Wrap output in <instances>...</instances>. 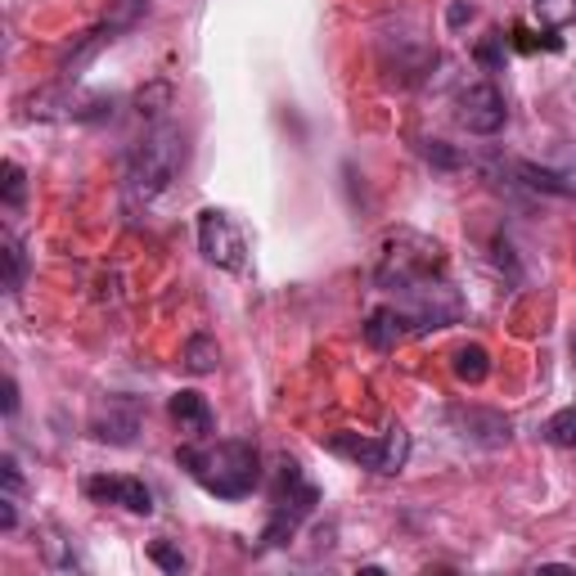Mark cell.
I'll return each mask as SVG.
<instances>
[{
  "label": "cell",
  "mask_w": 576,
  "mask_h": 576,
  "mask_svg": "<svg viewBox=\"0 0 576 576\" xmlns=\"http://www.w3.org/2000/svg\"><path fill=\"white\" fill-rule=\"evenodd\" d=\"M176 465L216 500H244L262 487V450L248 437L207 441V446H180Z\"/></svg>",
  "instance_id": "6da1fadb"
},
{
  "label": "cell",
  "mask_w": 576,
  "mask_h": 576,
  "mask_svg": "<svg viewBox=\"0 0 576 576\" xmlns=\"http://www.w3.org/2000/svg\"><path fill=\"white\" fill-rule=\"evenodd\" d=\"M180 167H185V131L172 123H158L127 154V189L149 203L180 176Z\"/></svg>",
  "instance_id": "7a4b0ae2"
},
{
  "label": "cell",
  "mask_w": 576,
  "mask_h": 576,
  "mask_svg": "<svg viewBox=\"0 0 576 576\" xmlns=\"http://www.w3.org/2000/svg\"><path fill=\"white\" fill-rule=\"evenodd\" d=\"M320 505V491L302 478V465H293V459H284L280 465V487H275V500H271V523L262 531V549H280L297 536V527L315 514Z\"/></svg>",
  "instance_id": "3957f363"
},
{
  "label": "cell",
  "mask_w": 576,
  "mask_h": 576,
  "mask_svg": "<svg viewBox=\"0 0 576 576\" xmlns=\"http://www.w3.org/2000/svg\"><path fill=\"white\" fill-rule=\"evenodd\" d=\"M324 450L352 459V465L370 469V474H383V478H397L410 459V432L401 423H388L383 437H361V432H329L324 437Z\"/></svg>",
  "instance_id": "277c9868"
},
{
  "label": "cell",
  "mask_w": 576,
  "mask_h": 576,
  "mask_svg": "<svg viewBox=\"0 0 576 576\" xmlns=\"http://www.w3.org/2000/svg\"><path fill=\"white\" fill-rule=\"evenodd\" d=\"M23 118H41V123H104V118H113V99L108 95H81V90H72V81H64L55 90H37L32 99H23Z\"/></svg>",
  "instance_id": "5b68a950"
},
{
  "label": "cell",
  "mask_w": 576,
  "mask_h": 576,
  "mask_svg": "<svg viewBox=\"0 0 576 576\" xmlns=\"http://www.w3.org/2000/svg\"><path fill=\"white\" fill-rule=\"evenodd\" d=\"M198 253H203L212 266L235 271V275L248 266V244H244V235H240V225L230 221L221 207H203V212H198Z\"/></svg>",
  "instance_id": "8992f818"
},
{
  "label": "cell",
  "mask_w": 576,
  "mask_h": 576,
  "mask_svg": "<svg viewBox=\"0 0 576 576\" xmlns=\"http://www.w3.org/2000/svg\"><path fill=\"white\" fill-rule=\"evenodd\" d=\"M455 123L465 131H474V136H496L509 123V104L491 81H474L455 99Z\"/></svg>",
  "instance_id": "52a82bcc"
},
{
  "label": "cell",
  "mask_w": 576,
  "mask_h": 576,
  "mask_svg": "<svg viewBox=\"0 0 576 576\" xmlns=\"http://www.w3.org/2000/svg\"><path fill=\"white\" fill-rule=\"evenodd\" d=\"M140 423H145V410L136 397H104L90 414V432L108 446H136Z\"/></svg>",
  "instance_id": "ba28073f"
},
{
  "label": "cell",
  "mask_w": 576,
  "mask_h": 576,
  "mask_svg": "<svg viewBox=\"0 0 576 576\" xmlns=\"http://www.w3.org/2000/svg\"><path fill=\"white\" fill-rule=\"evenodd\" d=\"M86 496L99 500V505H118V509H127V514H140V518L154 514V491H149L140 478L95 474V478H86Z\"/></svg>",
  "instance_id": "9c48e42d"
},
{
  "label": "cell",
  "mask_w": 576,
  "mask_h": 576,
  "mask_svg": "<svg viewBox=\"0 0 576 576\" xmlns=\"http://www.w3.org/2000/svg\"><path fill=\"white\" fill-rule=\"evenodd\" d=\"M527 189L554 194V198H576V145L558 154V163H514Z\"/></svg>",
  "instance_id": "30bf717a"
},
{
  "label": "cell",
  "mask_w": 576,
  "mask_h": 576,
  "mask_svg": "<svg viewBox=\"0 0 576 576\" xmlns=\"http://www.w3.org/2000/svg\"><path fill=\"white\" fill-rule=\"evenodd\" d=\"M450 423L465 432L469 441H478V446H505L509 432H514V423L500 410H482V406H455Z\"/></svg>",
  "instance_id": "8fae6325"
},
{
  "label": "cell",
  "mask_w": 576,
  "mask_h": 576,
  "mask_svg": "<svg viewBox=\"0 0 576 576\" xmlns=\"http://www.w3.org/2000/svg\"><path fill=\"white\" fill-rule=\"evenodd\" d=\"M167 414H172V423H176L185 437H194V441H203V437L216 428V414H212L207 397H203V392H194V388L176 392V397L167 401Z\"/></svg>",
  "instance_id": "7c38bea8"
},
{
  "label": "cell",
  "mask_w": 576,
  "mask_h": 576,
  "mask_svg": "<svg viewBox=\"0 0 576 576\" xmlns=\"http://www.w3.org/2000/svg\"><path fill=\"white\" fill-rule=\"evenodd\" d=\"M113 37H118V23H99V28H90L86 37H77V46H68L64 59H59V81H77L81 68H86Z\"/></svg>",
  "instance_id": "4fadbf2b"
},
{
  "label": "cell",
  "mask_w": 576,
  "mask_h": 576,
  "mask_svg": "<svg viewBox=\"0 0 576 576\" xmlns=\"http://www.w3.org/2000/svg\"><path fill=\"white\" fill-rule=\"evenodd\" d=\"M414 329H410V320H406V311L401 306H379V311H370V320H365V342L374 352H392L401 338H410Z\"/></svg>",
  "instance_id": "5bb4252c"
},
{
  "label": "cell",
  "mask_w": 576,
  "mask_h": 576,
  "mask_svg": "<svg viewBox=\"0 0 576 576\" xmlns=\"http://www.w3.org/2000/svg\"><path fill=\"white\" fill-rule=\"evenodd\" d=\"M450 370H455L459 383L478 388V383H487V374H491V357H487L482 342H465V348L450 352Z\"/></svg>",
  "instance_id": "9a60e30c"
},
{
  "label": "cell",
  "mask_w": 576,
  "mask_h": 576,
  "mask_svg": "<svg viewBox=\"0 0 576 576\" xmlns=\"http://www.w3.org/2000/svg\"><path fill=\"white\" fill-rule=\"evenodd\" d=\"M180 365H185L189 374H216V365H221L216 338H212V333H189V338H185V352H180Z\"/></svg>",
  "instance_id": "2e32d148"
},
{
  "label": "cell",
  "mask_w": 576,
  "mask_h": 576,
  "mask_svg": "<svg viewBox=\"0 0 576 576\" xmlns=\"http://www.w3.org/2000/svg\"><path fill=\"white\" fill-rule=\"evenodd\" d=\"M6 293L10 297H19V289H23V280H28V248H23V240L14 235V230H6Z\"/></svg>",
  "instance_id": "e0dca14e"
},
{
  "label": "cell",
  "mask_w": 576,
  "mask_h": 576,
  "mask_svg": "<svg viewBox=\"0 0 576 576\" xmlns=\"http://www.w3.org/2000/svg\"><path fill=\"white\" fill-rule=\"evenodd\" d=\"M172 99H176L172 81H154V86H145V90L136 95V113H140V118H149V123H158L163 113L172 108Z\"/></svg>",
  "instance_id": "ac0fdd59"
},
{
  "label": "cell",
  "mask_w": 576,
  "mask_h": 576,
  "mask_svg": "<svg viewBox=\"0 0 576 576\" xmlns=\"http://www.w3.org/2000/svg\"><path fill=\"white\" fill-rule=\"evenodd\" d=\"M505 55H509V37L496 28V32H487L482 41H478V50H474V59L487 68V72H505Z\"/></svg>",
  "instance_id": "d6986e66"
},
{
  "label": "cell",
  "mask_w": 576,
  "mask_h": 576,
  "mask_svg": "<svg viewBox=\"0 0 576 576\" xmlns=\"http://www.w3.org/2000/svg\"><path fill=\"white\" fill-rule=\"evenodd\" d=\"M545 441H549V446H563V450H576V406L558 410V414L545 423Z\"/></svg>",
  "instance_id": "ffe728a7"
},
{
  "label": "cell",
  "mask_w": 576,
  "mask_h": 576,
  "mask_svg": "<svg viewBox=\"0 0 576 576\" xmlns=\"http://www.w3.org/2000/svg\"><path fill=\"white\" fill-rule=\"evenodd\" d=\"M531 10L545 28H567L576 23V0H531Z\"/></svg>",
  "instance_id": "44dd1931"
},
{
  "label": "cell",
  "mask_w": 576,
  "mask_h": 576,
  "mask_svg": "<svg viewBox=\"0 0 576 576\" xmlns=\"http://www.w3.org/2000/svg\"><path fill=\"white\" fill-rule=\"evenodd\" d=\"M0 176H6V180H0V189H6V207L19 212V207H23V194H28L23 167H19V163H6V167H0Z\"/></svg>",
  "instance_id": "7402d4cb"
},
{
  "label": "cell",
  "mask_w": 576,
  "mask_h": 576,
  "mask_svg": "<svg viewBox=\"0 0 576 576\" xmlns=\"http://www.w3.org/2000/svg\"><path fill=\"white\" fill-rule=\"evenodd\" d=\"M149 558H154L163 572H172V576H180V572L189 567V558H185L176 545H167V540H154V545H149Z\"/></svg>",
  "instance_id": "603a6c76"
},
{
  "label": "cell",
  "mask_w": 576,
  "mask_h": 576,
  "mask_svg": "<svg viewBox=\"0 0 576 576\" xmlns=\"http://www.w3.org/2000/svg\"><path fill=\"white\" fill-rule=\"evenodd\" d=\"M423 158L441 172H455V167H465V158H459V149H450L446 140H423Z\"/></svg>",
  "instance_id": "cb8c5ba5"
},
{
  "label": "cell",
  "mask_w": 576,
  "mask_h": 576,
  "mask_svg": "<svg viewBox=\"0 0 576 576\" xmlns=\"http://www.w3.org/2000/svg\"><path fill=\"white\" fill-rule=\"evenodd\" d=\"M41 549H46L50 567H81V558H77L72 540H64V536H50V540H41Z\"/></svg>",
  "instance_id": "d4e9b609"
},
{
  "label": "cell",
  "mask_w": 576,
  "mask_h": 576,
  "mask_svg": "<svg viewBox=\"0 0 576 576\" xmlns=\"http://www.w3.org/2000/svg\"><path fill=\"white\" fill-rule=\"evenodd\" d=\"M474 0H450V6H446V28L450 32H459V28H465V23H474Z\"/></svg>",
  "instance_id": "484cf974"
},
{
  "label": "cell",
  "mask_w": 576,
  "mask_h": 576,
  "mask_svg": "<svg viewBox=\"0 0 576 576\" xmlns=\"http://www.w3.org/2000/svg\"><path fill=\"white\" fill-rule=\"evenodd\" d=\"M0 474H6V496H19L23 491V474H19V459L14 455L0 459Z\"/></svg>",
  "instance_id": "4316f807"
},
{
  "label": "cell",
  "mask_w": 576,
  "mask_h": 576,
  "mask_svg": "<svg viewBox=\"0 0 576 576\" xmlns=\"http://www.w3.org/2000/svg\"><path fill=\"white\" fill-rule=\"evenodd\" d=\"M19 523V496H0V531H14Z\"/></svg>",
  "instance_id": "83f0119b"
},
{
  "label": "cell",
  "mask_w": 576,
  "mask_h": 576,
  "mask_svg": "<svg viewBox=\"0 0 576 576\" xmlns=\"http://www.w3.org/2000/svg\"><path fill=\"white\" fill-rule=\"evenodd\" d=\"M14 414H19V383L6 379V419H14Z\"/></svg>",
  "instance_id": "f1b7e54d"
},
{
  "label": "cell",
  "mask_w": 576,
  "mask_h": 576,
  "mask_svg": "<svg viewBox=\"0 0 576 576\" xmlns=\"http://www.w3.org/2000/svg\"><path fill=\"white\" fill-rule=\"evenodd\" d=\"M145 6H149V0H127V10H131V14H140Z\"/></svg>",
  "instance_id": "f546056e"
}]
</instances>
